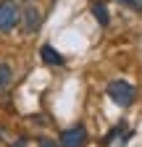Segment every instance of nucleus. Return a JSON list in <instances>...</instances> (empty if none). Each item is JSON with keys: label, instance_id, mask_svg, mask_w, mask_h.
Here are the masks:
<instances>
[{"label": "nucleus", "instance_id": "obj_1", "mask_svg": "<svg viewBox=\"0 0 142 147\" xmlns=\"http://www.w3.org/2000/svg\"><path fill=\"white\" fill-rule=\"evenodd\" d=\"M108 97H111L118 108H129V105L134 102V97H137V89H134V84L124 82V79H113V82L108 84Z\"/></svg>", "mask_w": 142, "mask_h": 147}, {"label": "nucleus", "instance_id": "obj_10", "mask_svg": "<svg viewBox=\"0 0 142 147\" xmlns=\"http://www.w3.org/2000/svg\"><path fill=\"white\" fill-rule=\"evenodd\" d=\"M24 3H32V0H24Z\"/></svg>", "mask_w": 142, "mask_h": 147}, {"label": "nucleus", "instance_id": "obj_6", "mask_svg": "<svg viewBox=\"0 0 142 147\" xmlns=\"http://www.w3.org/2000/svg\"><path fill=\"white\" fill-rule=\"evenodd\" d=\"M92 16L97 18V24H100V26H108V24H111V13H108V5H105L103 0H95V3H92Z\"/></svg>", "mask_w": 142, "mask_h": 147}, {"label": "nucleus", "instance_id": "obj_3", "mask_svg": "<svg viewBox=\"0 0 142 147\" xmlns=\"http://www.w3.org/2000/svg\"><path fill=\"white\" fill-rule=\"evenodd\" d=\"M19 24H21V32H24V34H34V32H40V26H42V11H40V8H34V5L21 8V18H19Z\"/></svg>", "mask_w": 142, "mask_h": 147}, {"label": "nucleus", "instance_id": "obj_8", "mask_svg": "<svg viewBox=\"0 0 142 147\" xmlns=\"http://www.w3.org/2000/svg\"><path fill=\"white\" fill-rule=\"evenodd\" d=\"M37 147H61V144L53 142V139H47V137H40V139H37Z\"/></svg>", "mask_w": 142, "mask_h": 147}, {"label": "nucleus", "instance_id": "obj_9", "mask_svg": "<svg viewBox=\"0 0 142 147\" xmlns=\"http://www.w3.org/2000/svg\"><path fill=\"white\" fill-rule=\"evenodd\" d=\"M118 3L129 5V8H134V11H142V0H118Z\"/></svg>", "mask_w": 142, "mask_h": 147}, {"label": "nucleus", "instance_id": "obj_2", "mask_svg": "<svg viewBox=\"0 0 142 147\" xmlns=\"http://www.w3.org/2000/svg\"><path fill=\"white\" fill-rule=\"evenodd\" d=\"M21 18V8L13 0H0V32H11L19 26Z\"/></svg>", "mask_w": 142, "mask_h": 147}, {"label": "nucleus", "instance_id": "obj_5", "mask_svg": "<svg viewBox=\"0 0 142 147\" xmlns=\"http://www.w3.org/2000/svg\"><path fill=\"white\" fill-rule=\"evenodd\" d=\"M40 58H42L47 66H63V63H66L63 55L53 47V45H42V47H40Z\"/></svg>", "mask_w": 142, "mask_h": 147}, {"label": "nucleus", "instance_id": "obj_4", "mask_svg": "<svg viewBox=\"0 0 142 147\" xmlns=\"http://www.w3.org/2000/svg\"><path fill=\"white\" fill-rule=\"evenodd\" d=\"M58 144H61V147H84V144H87V129H84L82 123L71 126V129H63Z\"/></svg>", "mask_w": 142, "mask_h": 147}, {"label": "nucleus", "instance_id": "obj_7", "mask_svg": "<svg viewBox=\"0 0 142 147\" xmlns=\"http://www.w3.org/2000/svg\"><path fill=\"white\" fill-rule=\"evenodd\" d=\"M13 82V68L5 63V61H0V92H5Z\"/></svg>", "mask_w": 142, "mask_h": 147}]
</instances>
